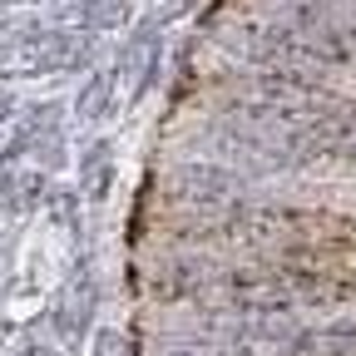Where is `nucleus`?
Instances as JSON below:
<instances>
[{"instance_id":"f257e3e1","label":"nucleus","mask_w":356,"mask_h":356,"mask_svg":"<svg viewBox=\"0 0 356 356\" xmlns=\"http://www.w3.org/2000/svg\"><path fill=\"white\" fill-rule=\"evenodd\" d=\"M95 65V35L25 20L15 35L0 40V79H50V74H79Z\"/></svg>"},{"instance_id":"f03ea898","label":"nucleus","mask_w":356,"mask_h":356,"mask_svg":"<svg viewBox=\"0 0 356 356\" xmlns=\"http://www.w3.org/2000/svg\"><path fill=\"white\" fill-rule=\"evenodd\" d=\"M257 193V178L222 163V159H208V154H193V159H178L163 168V184H159V198L168 213H213L233 198H248Z\"/></svg>"},{"instance_id":"7ed1b4c3","label":"nucleus","mask_w":356,"mask_h":356,"mask_svg":"<svg viewBox=\"0 0 356 356\" xmlns=\"http://www.w3.org/2000/svg\"><path fill=\"white\" fill-rule=\"evenodd\" d=\"M218 267H222V252L173 248V252H163V257L149 267L144 292H149L159 307H198V302L213 292V282H218Z\"/></svg>"},{"instance_id":"20e7f679","label":"nucleus","mask_w":356,"mask_h":356,"mask_svg":"<svg viewBox=\"0 0 356 356\" xmlns=\"http://www.w3.org/2000/svg\"><path fill=\"white\" fill-rule=\"evenodd\" d=\"M267 356H356V312H337L322 322H297L287 341H277Z\"/></svg>"},{"instance_id":"39448f33","label":"nucleus","mask_w":356,"mask_h":356,"mask_svg":"<svg viewBox=\"0 0 356 356\" xmlns=\"http://www.w3.org/2000/svg\"><path fill=\"white\" fill-rule=\"evenodd\" d=\"M40 203H50V178H44V168L0 173V208H6L10 218H30Z\"/></svg>"},{"instance_id":"423d86ee","label":"nucleus","mask_w":356,"mask_h":356,"mask_svg":"<svg viewBox=\"0 0 356 356\" xmlns=\"http://www.w3.org/2000/svg\"><path fill=\"white\" fill-rule=\"evenodd\" d=\"M114 109H119V70H95L74 95V114L84 124H109Z\"/></svg>"},{"instance_id":"0eeeda50","label":"nucleus","mask_w":356,"mask_h":356,"mask_svg":"<svg viewBox=\"0 0 356 356\" xmlns=\"http://www.w3.org/2000/svg\"><path fill=\"white\" fill-rule=\"evenodd\" d=\"M79 193H84V203H109V193H114V144L109 139H95L84 149V159H79Z\"/></svg>"},{"instance_id":"6e6552de","label":"nucleus","mask_w":356,"mask_h":356,"mask_svg":"<svg viewBox=\"0 0 356 356\" xmlns=\"http://www.w3.org/2000/svg\"><path fill=\"white\" fill-rule=\"evenodd\" d=\"M30 134V154L44 149V144H60L65 139V104L60 99H40V104H25V124Z\"/></svg>"},{"instance_id":"1a4fd4ad","label":"nucleus","mask_w":356,"mask_h":356,"mask_svg":"<svg viewBox=\"0 0 356 356\" xmlns=\"http://www.w3.org/2000/svg\"><path fill=\"white\" fill-rule=\"evenodd\" d=\"M129 15H134V0H79V10H74L79 30H89V35L124 30V25H129Z\"/></svg>"},{"instance_id":"9d476101","label":"nucleus","mask_w":356,"mask_h":356,"mask_svg":"<svg viewBox=\"0 0 356 356\" xmlns=\"http://www.w3.org/2000/svg\"><path fill=\"white\" fill-rule=\"evenodd\" d=\"M154 356H257L252 346H222V341H188V337H163Z\"/></svg>"},{"instance_id":"9b49d317","label":"nucleus","mask_w":356,"mask_h":356,"mask_svg":"<svg viewBox=\"0 0 356 356\" xmlns=\"http://www.w3.org/2000/svg\"><path fill=\"white\" fill-rule=\"evenodd\" d=\"M50 213H55V222H60L70 238H79V193H70V188L50 193Z\"/></svg>"},{"instance_id":"f8f14e48","label":"nucleus","mask_w":356,"mask_h":356,"mask_svg":"<svg viewBox=\"0 0 356 356\" xmlns=\"http://www.w3.org/2000/svg\"><path fill=\"white\" fill-rule=\"evenodd\" d=\"M95 356H124V337L114 327H99L95 332Z\"/></svg>"},{"instance_id":"ddd939ff","label":"nucleus","mask_w":356,"mask_h":356,"mask_svg":"<svg viewBox=\"0 0 356 356\" xmlns=\"http://www.w3.org/2000/svg\"><path fill=\"white\" fill-rule=\"evenodd\" d=\"M10 119H15V95H10L6 84H0V129H6Z\"/></svg>"},{"instance_id":"4468645a","label":"nucleus","mask_w":356,"mask_h":356,"mask_svg":"<svg viewBox=\"0 0 356 356\" xmlns=\"http://www.w3.org/2000/svg\"><path fill=\"white\" fill-rule=\"evenodd\" d=\"M0 25H6V0H0Z\"/></svg>"}]
</instances>
